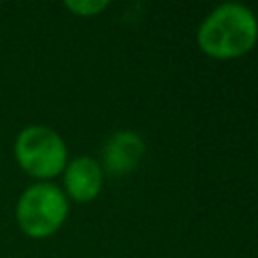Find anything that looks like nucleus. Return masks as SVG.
<instances>
[{"mask_svg": "<svg viewBox=\"0 0 258 258\" xmlns=\"http://www.w3.org/2000/svg\"><path fill=\"white\" fill-rule=\"evenodd\" d=\"M14 159L18 167L36 181H50L69 163L64 139L48 125H26L14 139Z\"/></svg>", "mask_w": 258, "mask_h": 258, "instance_id": "nucleus-3", "label": "nucleus"}, {"mask_svg": "<svg viewBox=\"0 0 258 258\" xmlns=\"http://www.w3.org/2000/svg\"><path fill=\"white\" fill-rule=\"evenodd\" d=\"M143 153H145L143 137L135 131L123 129V131L113 133L105 141L99 163L103 171L111 175H127L141 163Z\"/></svg>", "mask_w": 258, "mask_h": 258, "instance_id": "nucleus-5", "label": "nucleus"}, {"mask_svg": "<svg viewBox=\"0 0 258 258\" xmlns=\"http://www.w3.org/2000/svg\"><path fill=\"white\" fill-rule=\"evenodd\" d=\"M105 171L101 163L91 155H79L75 159H69L64 171H62V183H64V196L77 204L93 202L101 189H103Z\"/></svg>", "mask_w": 258, "mask_h": 258, "instance_id": "nucleus-4", "label": "nucleus"}, {"mask_svg": "<svg viewBox=\"0 0 258 258\" xmlns=\"http://www.w3.org/2000/svg\"><path fill=\"white\" fill-rule=\"evenodd\" d=\"M0 6H2V2H0Z\"/></svg>", "mask_w": 258, "mask_h": 258, "instance_id": "nucleus-7", "label": "nucleus"}, {"mask_svg": "<svg viewBox=\"0 0 258 258\" xmlns=\"http://www.w3.org/2000/svg\"><path fill=\"white\" fill-rule=\"evenodd\" d=\"M107 6H109L107 0H67V2H64V8H67V10H71V12L77 14V16H83V18L97 16V14H101Z\"/></svg>", "mask_w": 258, "mask_h": 258, "instance_id": "nucleus-6", "label": "nucleus"}, {"mask_svg": "<svg viewBox=\"0 0 258 258\" xmlns=\"http://www.w3.org/2000/svg\"><path fill=\"white\" fill-rule=\"evenodd\" d=\"M258 42L256 14L238 2L216 6L198 28V46L218 60H232L248 54Z\"/></svg>", "mask_w": 258, "mask_h": 258, "instance_id": "nucleus-1", "label": "nucleus"}, {"mask_svg": "<svg viewBox=\"0 0 258 258\" xmlns=\"http://www.w3.org/2000/svg\"><path fill=\"white\" fill-rule=\"evenodd\" d=\"M14 216L20 232L28 238H48L67 222L69 198L52 181H34L18 196Z\"/></svg>", "mask_w": 258, "mask_h": 258, "instance_id": "nucleus-2", "label": "nucleus"}]
</instances>
